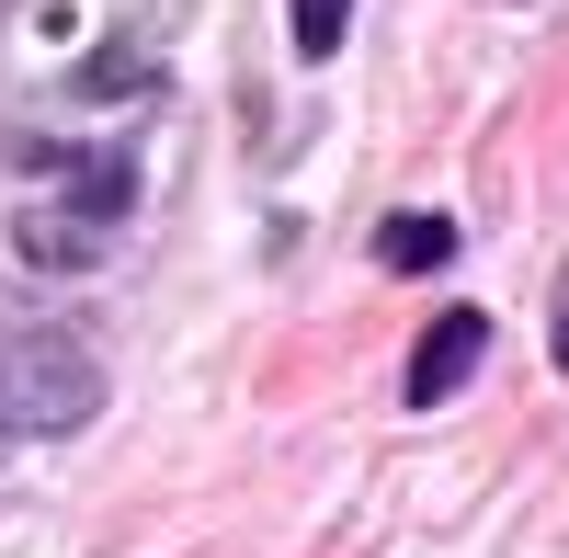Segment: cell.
<instances>
[{
    "label": "cell",
    "instance_id": "cell-7",
    "mask_svg": "<svg viewBox=\"0 0 569 558\" xmlns=\"http://www.w3.org/2000/svg\"><path fill=\"white\" fill-rule=\"evenodd\" d=\"M558 365H569V273H558Z\"/></svg>",
    "mask_w": 569,
    "mask_h": 558
},
{
    "label": "cell",
    "instance_id": "cell-1",
    "mask_svg": "<svg viewBox=\"0 0 569 558\" xmlns=\"http://www.w3.org/2000/svg\"><path fill=\"white\" fill-rule=\"evenodd\" d=\"M103 410V365L69 331H0V434H69Z\"/></svg>",
    "mask_w": 569,
    "mask_h": 558
},
{
    "label": "cell",
    "instance_id": "cell-2",
    "mask_svg": "<svg viewBox=\"0 0 569 558\" xmlns=\"http://www.w3.org/2000/svg\"><path fill=\"white\" fill-rule=\"evenodd\" d=\"M479 353H490V319H479V308H445L433 331L410 342V377H399V388H410V410H433V399H456L467 377H479Z\"/></svg>",
    "mask_w": 569,
    "mask_h": 558
},
{
    "label": "cell",
    "instance_id": "cell-4",
    "mask_svg": "<svg viewBox=\"0 0 569 558\" xmlns=\"http://www.w3.org/2000/svg\"><path fill=\"white\" fill-rule=\"evenodd\" d=\"M376 262L388 273H433V262H456V228L445 217H388L376 228Z\"/></svg>",
    "mask_w": 569,
    "mask_h": 558
},
{
    "label": "cell",
    "instance_id": "cell-3",
    "mask_svg": "<svg viewBox=\"0 0 569 558\" xmlns=\"http://www.w3.org/2000/svg\"><path fill=\"white\" fill-rule=\"evenodd\" d=\"M12 240L46 262V273H91V251H103V217H69V206H23Z\"/></svg>",
    "mask_w": 569,
    "mask_h": 558
},
{
    "label": "cell",
    "instance_id": "cell-5",
    "mask_svg": "<svg viewBox=\"0 0 569 558\" xmlns=\"http://www.w3.org/2000/svg\"><path fill=\"white\" fill-rule=\"evenodd\" d=\"M69 171H80V217H126V195H137V160L126 149H91Z\"/></svg>",
    "mask_w": 569,
    "mask_h": 558
},
{
    "label": "cell",
    "instance_id": "cell-6",
    "mask_svg": "<svg viewBox=\"0 0 569 558\" xmlns=\"http://www.w3.org/2000/svg\"><path fill=\"white\" fill-rule=\"evenodd\" d=\"M342 23H353V0H297V58H330Z\"/></svg>",
    "mask_w": 569,
    "mask_h": 558
}]
</instances>
